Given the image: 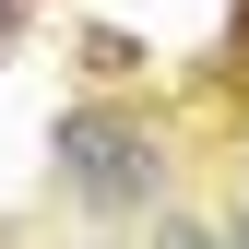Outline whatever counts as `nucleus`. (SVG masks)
Returning a JSON list of instances; mask_svg holds the SVG:
<instances>
[{"label": "nucleus", "mask_w": 249, "mask_h": 249, "mask_svg": "<svg viewBox=\"0 0 249 249\" xmlns=\"http://www.w3.org/2000/svg\"><path fill=\"white\" fill-rule=\"evenodd\" d=\"M213 237H226V249H249V213H237V226H213Z\"/></svg>", "instance_id": "3"}, {"label": "nucleus", "mask_w": 249, "mask_h": 249, "mask_svg": "<svg viewBox=\"0 0 249 249\" xmlns=\"http://www.w3.org/2000/svg\"><path fill=\"white\" fill-rule=\"evenodd\" d=\"M154 249H226L213 226H154Z\"/></svg>", "instance_id": "2"}, {"label": "nucleus", "mask_w": 249, "mask_h": 249, "mask_svg": "<svg viewBox=\"0 0 249 249\" xmlns=\"http://www.w3.org/2000/svg\"><path fill=\"white\" fill-rule=\"evenodd\" d=\"M59 190L83 213H154L166 202V154L131 107H71L59 119Z\"/></svg>", "instance_id": "1"}]
</instances>
